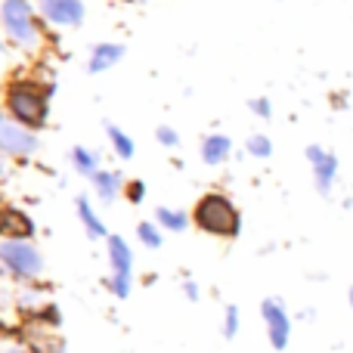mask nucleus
Here are the masks:
<instances>
[{"label": "nucleus", "instance_id": "nucleus-15", "mask_svg": "<svg viewBox=\"0 0 353 353\" xmlns=\"http://www.w3.org/2000/svg\"><path fill=\"white\" fill-rule=\"evenodd\" d=\"M93 195H97L103 205H112L118 195H124V174L121 171H112V168H103L97 176H93Z\"/></svg>", "mask_w": 353, "mask_h": 353}, {"label": "nucleus", "instance_id": "nucleus-20", "mask_svg": "<svg viewBox=\"0 0 353 353\" xmlns=\"http://www.w3.org/2000/svg\"><path fill=\"white\" fill-rule=\"evenodd\" d=\"M220 332H223L226 341H232V338L242 332V313H239L236 304H226L223 307V323H220Z\"/></svg>", "mask_w": 353, "mask_h": 353}, {"label": "nucleus", "instance_id": "nucleus-29", "mask_svg": "<svg viewBox=\"0 0 353 353\" xmlns=\"http://www.w3.org/2000/svg\"><path fill=\"white\" fill-rule=\"evenodd\" d=\"M128 3H152V0H128Z\"/></svg>", "mask_w": 353, "mask_h": 353}, {"label": "nucleus", "instance_id": "nucleus-24", "mask_svg": "<svg viewBox=\"0 0 353 353\" xmlns=\"http://www.w3.org/2000/svg\"><path fill=\"white\" fill-rule=\"evenodd\" d=\"M180 288H183V298H186V301H199L201 298V288H199V282H195V279H183Z\"/></svg>", "mask_w": 353, "mask_h": 353}, {"label": "nucleus", "instance_id": "nucleus-26", "mask_svg": "<svg viewBox=\"0 0 353 353\" xmlns=\"http://www.w3.org/2000/svg\"><path fill=\"white\" fill-rule=\"evenodd\" d=\"M10 161H12V159H6V155L0 152V183H6V180L12 176V171H10Z\"/></svg>", "mask_w": 353, "mask_h": 353}, {"label": "nucleus", "instance_id": "nucleus-18", "mask_svg": "<svg viewBox=\"0 0 353 353\" xmlns=\"http://www.w3.org/2000/svg\"><path fill=\"white\" fill-rule=\"evenodd\" d=\"M137 239H140L143 248L159 251L161 245H165V230H161L155 220H140V223H137Z\"/></svg>", "mask_w": 353, "mask_h": 353}, {"label": "nucleus", "instance_id": "nucleus-4", "mask_svg": "<svg viewBox=\"0 0 353 353\" xmlns=\"http://www.w3.org/2000/svg\"><path fill=\"white\" fill-rule=\"evenodd\" d=\"M43 270H47V261L34 245V239H0V273L3 276L31 285L43 276Z\"/></svg>", "mask_w": 353, "mask_h": 353}, {"label": "nucleus", "instance_id": "nucleus-5", "mask_svg": "<svg viewBox=\"0 0 353 353\" xmlns=\"http://www.w3.org/2000/svg\"><path fill=\"white\" fill-rule=\"evenodd\" d=\"M105 257H109V279H105V288H109L118 301H128L130 292H134V248L128 245L124 236L112 232V236L105 239Z\"/></svg>", "mask_w": 353, "mask_h": 353}, {"label": "nucleus", "instance_id": "nucleus-9", "mask_svg": "<svg viewBox=\"0 0 353 353\" xmlns=\"http://www.w3.org/2000/svg\"><path fill=\"white\" fill-rule=\"evenodd\" d=\"M261 319L267 325V341L273 350H285L292 341V316H288L285 304L279 298H263Z\"/></svg>", "mask_w": 353, "mask_h": 353}, {"label": "nucleus", "instance_id": "nucleus-16", "mask_svg": "<svg viewBox=\"0 0 353 353\" xmlns=\"http://www.w3.org/2000/svg\"><path fill=\"white\" fill-rule=\"evenodd\" d=\"M103 134H105V140H109L112 152L118 155V161H130V159L137 155V143H134V137H130L124 128H118L115 121H109V118H105V121H103Z\"/></svg>", "mask_w": 353, "mask_h": 353}, {"label": "nucleus", "instance_id": "nucleus-21", "mask_svg": "<svg viewBox=\"0 0 353 353\" xmlns=\"http://www.w3.org/2000/svg\"><path fill=\"white\" fill-rule=\"evenodd\" d=\"M146 192H149V186H146V180H140V176L124 183V199H128L130 205H143V201H146Z\"/></svg>", "mask_w": 353, "mask_h": 353}, {"label": "nucleus", "instance_id": "nucleus-2", "mask_svg": "<svg viewBox=\"0 0 353 353\" xmlns=\"http://www.w3.org/2000/svg\"><path fill=\"white\" fill-rule=\"evenodd\" d=\"M192 226L205 236L214 239H239L242 232V211L236 208V201L220 189L199 195V201L192 205Z\"/></svg>", "mask_w": 353, "mask_h": 353}, {"label": "nucleus", "instance_id": "nucleus-27", "mask_svg": "<svg viewBox=\"0 0 353 353\" xmlns=\"http://www.w3.org/2000/svg\"><path fill=\"white\" fill-rule=\"evenodd\" d=\"M3 353H31V347H25V344H10V347H3Z\"/></svg>", "mask_w": 353, "mask_h": 353}, {"label": "nucleus", "instance_id": "nucleus-12", "mask_svg": "<svg viewBox=\"0 0 353 353\" xmlns=\"http://www.w3.org/2000/svg\"><path fill=\"white\" fill-rule=\"evenodd\" d=\"M199 159H201V165H208V168H223L226 161L232 159V140L226 134H205L201 137V143H199Z\"/></svg>", "mask_w": 353, "mask_h": 353}, {"label": "nucleus", "instance_id": "nucleus-7", "mask_svg": "<svg viewBox=\"0 0 353 353\" xmlns=\"http://www.w3.org/2000/svg\"><path fill=\"white\" fill-rule=\"evenodd\" d=\"M37 12L50 28L78 31L87 19V3L84 0H37Z\"/></svg>", "mask_w": 353, "mask_h": 353}, {"label": "nucleus", "instance_id": "nucleus-17", "mask_svg": "<svg viewBox=\"0 0 353 353\" xmlns=\"http://www.w3.org/2000/svg\"><path fill=\"white\" fill-rule=\"evenodd\" d=\"M155 223H159L165 232H186L189 223H192V214L183 211V208L159 205V208H155Z\"/></svg>", "mask_w": 353, "mask_h": 353}, {"label": "nucleus", "instance_id": "nucleus-10", "mask_svg": "<svg viewBox=\"0 0 353 353\" xmlns=\"http://www.w3.org/2000/svg\"><path fill=\"white\" fill-rule=\"evenodd\" d=\"M37 226L28 211L0 201V239H34Z\"/></svg>", "mask_w": 353, "mask_h": 353}, {"label": "nucleus", "instance_id": "nucleus-31", "mask_svg": "<svg viewBox=\"0 0 353 353\" xmlns=\"http://www.w3.org/2000/svg\"><path fill=\"white\" fill-rule=\"evenodd\" d=\"M0 353H3V350H0Z\"/></svg>", "mask_w": 353, "mask_h": 353}, {"label": "nucleus", "instance_id": "nucleus-23", "mask_svg": "<svg viewBox=\"0 0 353 353\" xmlns=\"http://www.w3.org/2000/svg\"><path fill=\"white\" fill-rule=\"evenodd\" d=\"M248 112L254 118H261V121H270V118H273V103H270L267 97H251L248 99Z\"/></svg>", "mask_w": 353, "mask_h": 353}, {"label": "nucleus", "instance_id": "nucleus-25", "mask_svg": "<svg viewBox=\"0 0 353 353\" xmlns=\"http://www.w3.org/2000/svg\"><path fill=\"white\" fill-rule=\"evenodd\" d=\"M31 353H65V350L56 341H43V344H37V347H31Z\"/></svg>", "mask_w": 353, "mask_h": 353}, {"label": "nucleus", "instance_id": "nucleus-14", "mask_svg": "<svg viewBox=\"0 0 353 353\" xmlns=\"http://www.w3.org/2000/svg\"><path fill=\"white\" fill-rule=\"evenodd\" d=\"M68 165H72V171L78 176H84V180H93L99 171H103V155L97 152V149L90 146H72L68 149Z\"/></svg>", "mask_w": 353, "mask_h": 353}, {"label": "nucleus", "instance_id": "nucleus-6", "mask_svg": "<svg viewBox=\"0 0 353 353\" xmlns=\"http://www.w3.org/2000/svg\"><path fill=\"white\" fill-rule=\"evenodd\" d=\"M37 149H41V137L0 112V152L12 161H28Z\"/></svg>", "mask_w": 353, "mask_h": 353}, {"label": "nucleus", "instance_id": "nucleus-3", "mask_svg": "<svg viewBox=\"0 0 353 353\" xmlns=\"http://www.w3.org/2000/svg\"><path fill=\"white\" fill-rule=\"evenodd\" d=\"M43 25L47 22L41 19L31 0H0V28H3L10 47L25 50V53L37 50L43 37Z\"/></svg>", "mask_w": 353, "mask_h": 353}, {"label": "nucleus", "instance_id": "nucleus-8", "mask_svg": "<svg viewBox=\"0 0 353 353\" xmlns=\"http://www.w3.org/2000/svg\"><path fill=\"white\" fill-rule=\"evenodd\" d=\"M304 159L310 161L313 186H316V192L323 195V199H329L332 189H335V183H338V171H341V161H338V155L332 152V149L319 146V143H310V146L304 149Z\"/></svg>", "mask_w": 353, "mask_h": 353}, {"label": "nucleus", "instance_id": "nucleus-19", "mask_svg": "<svg viewBox=\"0 0 353 353\" xmlns=\"http://www.w3.org/2000/svg\"><path fill=\"white\" fill-rule=\"evenodd\" d=\"M245 152L251 155V159H270L273 155V140H270L267 134H251L248 140H245Z\"/></svg>", "mask_w": 353, "mask_h": 353}, {"label": "nucleus", "instance_id": "nucleus-13", "mask_svg": "<svg viewBox=\"0 0 353 353\" xmlns=\"http://www.w3.org/2000/svg\"><path fill=\"white\" fill-rule=\"evenodd\" d=\"M74 214H78V220H81V226H84L90 242H105V239L112 236V232L105 230V220L99 217L97 208H93L90 195H78V199H74Z\"/></svg>", "mask_w": 353, "mask_h": 353}, {"label": "nucleus", "instance_id": "nucleus-11", "mask_svg": "<svg viewBox=\"0 0 353 353\" xmlns=\"http://www.w3.org/2000/svg\"><path fill=\"white\" fill-rule=\"evenodd\" d=\"M128 56V43L124 41H99L90 47V53H87V74H103L109 72V68H115L118 62Z\"/></svg>", "mask_w": 353, "mask_h": 353}, {"label": "nucleus", "instance_id": "nucleus-22", "mask_svg": "<svg viewBox=\"0 0 353 353\" xmlns=\"http://www.w3.org/2000/svg\"><path fill=\"white\" fill-rule=\"evenodd\" d=\"M155 143L165 149H176L180 146V134H176V128H171V124H159L155 128Z\"/></svg>", "mask_w": 353, "mask_h": 353}, {"label": "nucleus", "instance_id": "nucleus-30", "mask_svg": "<svg viewBox=\"0 0 353 353\" xmlns=\"http://www.w3.org/2000/svg\"><path fill=\"white\" fill-rule=\"evenodd\" d=\"M347 298H350V307H353V285H350V294H347Z\"/></svg>", "mask_w": 353, "mask_h": 353}, {"label": "nucleus", "instance_id": "nucleus-28", "mask_svg": "<svg viewBox=\"0 0 353 353\" xmlns=\"http://www.w3.org/2000/svg\"><path fill=\"white\" fill-rule=\"evenodd\" d=\"M3 56H6V43L0 41V59H3Z\"/></svg>", "mask_w": 353, "mask_h": 353}, {"label": "nucleus", "instance_id": "nucleus-1", "mask_svg": "<svg viewBox=\"0 0 353 353\" xmlns=\"http://www.w3.org/2000/svg\"><path fill=\"white\" fill-rule=\"evenodd\" d=\"M53 81L43 84L41 78H12L10 84L3 87V112L19 121L22 128L34 130L41 134L47 128V118H50V103H53Z\"/></svg>", "mask_w": 353, "mask_h": 353}]
</instances>
